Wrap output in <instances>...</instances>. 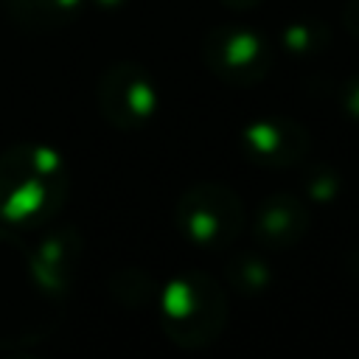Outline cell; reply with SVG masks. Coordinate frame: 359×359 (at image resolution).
I'll list each match as a JSON object with an SVG mask.
<instances>
[{
	"label": "cell",
	"instance_id": "obj_12",
	"mask_svg": "<svg viewBox=\"0 0 359 359\" xmlns=\"http://www.w3.org/2000/svg\"><path fill=\"white\" fill-rule=\"evenodd\" d=\"M306 188H309V196H311V199H317V202H331V199L339 194L342 182H339V177H337L331 168L320 165L317 171L309 174Z\"/></svg>",
	"mask_w": 359,
	"mask_h": 359
},
{
	"label": "cell",
	"instance_id": "obj_3",
	"mask_svg": "<svg viewBox=\"0 0 359 359\" xmlns=\"http://www.w3.org/2000/svg\"><path fill=\"white\" fill-rule=\"evenodd\" d=\"M174 219L191 244L224 250L244 230V205L238 194L222 182H196L177 199Z\"/></svg>",
	"mask_w": 359,
	"mask_h": 359
},
{
	"label": "cell",
	"instance_id": "obj_14",
	"mask_svg": "<svg viewBox=\"0 0 359 359\" xmlns=\"http://www.w3.org/2000/svg\"><path fill=\"white\" fill-rule=\"evenodd\" d=\"M342 20H345V28L359 39V0H348V6L342 11Z\"/></svg>",
	"mask_w": 359,
	"mask_h": 359
},
{
	"label": "cell",
	"instance_id": "obj_13",
	"mask_svg": "<svg viewBox=\"0 0 359 359\" xmlns=\"http://www.w3.org/2000/svg\"><path fill=\"white\" fill-rule=\"evenodd\" d=\"M342 107L348 109V115L359 118V73H353L345 87H342Z\"/></svg>",
	"mask_w": 359,
	"mask_h": 359
},
{
	"label": "cell",
	"instance_id": "obj_5",
	"mask_svg": "<svg viewBox=\"0 0 359 359\" xmlns=\"http://www.w3.org/2000/svg\"><path fill=\"white\" fill-rule=\"evenodd\" d=\"M98 107L101 115L123 132L143 126L157 112V84L146 67L135 62L109 65L98 81Z\"/></svg>",
	"mask_w": 359,
	"mask_h": 359
},
{
	"label": "cell",
	"instance_id": "obj_2",
	"mask_svg": "<svg viewBox=\"0 0 359 359\" xmlns=\"http://www.w3.org/2000/svg\"><path fill=\"white\" fill-rule=\"evenodd\" d=\"M227 320V300L222 286L205 272H185L174 278L160 297V325L182 348L210 345Z\"/></svg>",
	"mask_w": 359,
	"mask_h": 359
},
{
	"label": "cell",
	"instance_id": "obj_11",
	"mask_svg": "<svg viewBox=\"0 0 359 359\" xmlns=\"http://www.w3.org/2000/svg\"><path fill=\"white\" fill-rule=\"evenodd\" d=\"M328 42V31L320 22H292L283 31V45L292 53H311Z\"/></svg>",
	"mask_w": 359,
	"mask_h": 359
},
{
	"label": "cell",
	"instance_id": "obj_8",
	"mask_svg": "<svg viewBox=\"0 0 359 359\" xmlns=\"http://www.w3.org/2000/svg\"><path fill=\"white\" fill-rule=\"evenodd\" d=\"M84 0H0L3 11L22 28L53 31L67 25Z\"/></svg>",
	"mask_w": 359,
	"mask_h": 359
},
{
	"label": "cell",
	"instance_id": "obj_9",
	"mask_svg": "<svg viewBox=\"0 0 359 359\" xmlns=\"http://www.w3.org/2000/svg\"><path fill=\"white\" fill-rule=\"evenodd\" d=\"M73 258H76V244L70 241L67 233H59L39 244V250L31 258V272L39 278L42 289H59L70 278Z\"/></svg>",
	"mask_w": 359,
	"mask_h": 359
},
{
	"label": "cell",
	"instance_id": "obj_17",
	"mask_svg": "<svg viewBox=\"0 0 359 359\" xmlns=\"http://www.w3.org/2000/svg\"><path fill=\"white\" fill-rule=\"evenodd\" d=\"M98 6H118V3H123V0H95Z\"/></svg>",
	"mask_w": 359,
	"mask_h": 359
},
{
	"label": "cell",
	"instance_id": "obj_15",
	"mask_svg": "<svg viewBox=\"0 0 359 359\" xmlns=\"http://www.w3.org/2000/svg\"><path fill=\"white\" fill-rule=\"evenodd\" d=\"M227 8H236V11H244V8H252L255 3H261V0H222Z\"/></svg>",
	"mask_w": 359,
	"mask_h": 359
},
{
	"label": "cell",
	"instance_id": "obj_7",
	"mask_svg": "<svg viewBox=\"0 0 359 359\" xmlns=\"http://www.w3.org/2000/svg\"><path fill=\"white\" fill-rule=\"evenodd\" d=\"M309 230V210L292 194H272L266 196L252 219V233L264 247L286 250L294 247L303 233Z\"/></svg>",
	"mask_w": 359,
	"mask_h": 359
},
{
	"label": "cell",
	"instance_id": "obj_10",
	"mask_svg": "<svg viewBox=\"0 0 359 359\" xmlns=\"http://www.w3.org/2000/svg\"><path fill=\"white\" fill-rule=\"evenodd\" d=\"M230 283L244 294H258L269 283V266L255 255H241L230 264Z\"/></svg>",
	"mask_w": 359,
	"mask_h": 359
},
{
	"label": "cell",
	"instance_id": "obj_1",
	"mask_svg": "<svg viewBox=\"0 0 359 359\" xmlns=\"http://www.w3.org/2000/svg\"><path fill=\"white\" fill-rule=\"evenodd\" d=\"M67 168L36 143H17L0 154V222L42 224L65 202Z\"/></svg>",
	"mask_w": 359,
	"mask_h": 359
},
{
	"label": "cell",
	"instance_id": "obj_4",
	"mask_svg": "<svg viewBox=\"0 0 359 359\" xmlns=\"http://www.w3.org/2000/svg\"><path fill=\"white\" fill-rule=\"evenodd\" d=\"M202 62L233 87L258 84L272 65L269 42L244 25H216L202 39Z\"/></svg>",
	"mask_w": 359,
	"mask_h": 359
},
{
	"label": "cell",
	"instance_id": "obj_16",
	"mask_svg": "<svg viewBox=\"0 0 359 359\" xmlns=\"http://www.w3.org/2000/svg\"><path fill=\"white\" fill-rule=\"evenodd\" d=\"M348 266H351V272L359 278V250H353V252H351V258H348Z\"/></svg>",
	"mask_w": 359,
	"mask_h": 359
},
{
	"label": "cell",
	"instance_id": "obj_6",
	"mask_svg": "<svg viewBox=\"0 0 359 359\" xmlns=\"http://www.w3.org/2000/svg\"><path fill=\"white\" fill-rule=\"evenodd\" d=\"M241 143L252 163L269 168H286L306 157L309 132L292 118H261L244 129Z\"/></svg>",
	"mask_w": 359,
	"mask_h": 359
}]
</instances>
